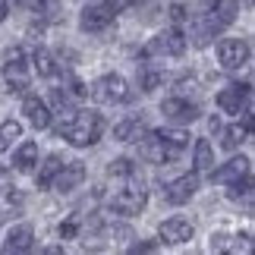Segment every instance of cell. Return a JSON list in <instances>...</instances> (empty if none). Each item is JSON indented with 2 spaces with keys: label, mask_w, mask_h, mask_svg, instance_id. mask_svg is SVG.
Listing matches in <instances>:
<instances>
[{
  "label": "cell",
  "mask_w": 255,
  "mask_h": 255,
  "mask_svg": "<svg viewBox=\"0 0 255 255\" xmlns=\"http://www.w3.org/2000/svg\"><path fill=\"white\" fill-rule=\"evenodd\" d=\"M107 173H111V176H123V180H126V176H132V173H135V164H132L129 158H117V161H111Z\"/></svg>",
  "instance_id": "f546056e"
},
{
  "label": "cell",
  "mask_w": 255,
  "mask_h": 255,
  "mask_svg": "<svg viewBox=\"0 0 255 255\" xmlns=\"http://www.w3.org/2000/svg\"><path fill=\"white\" fill-rule=\"evenodd\" d=\"M208 129H211V132L221 129V120H218V117H211V120H208Z\"/></svg>",
  "instance_id": "8d00e7d4"
},
{
  "label": "cell",
  "mask_w": 255,
  "mask_h": 255,
  "mask_svg": "<svg viewBox=\"0 0 255 255\" xmlns=\"http://www.w3.org/2000/svg\"><path fill=\"white\" fill-rule=\"evenodd\" d=\"M35 9H38V16H44V19H47V22L60 19V0H38Z\"/></svg>",
  "instance_id": "83f0119b"
},
{
  "label": "cell",
  "mask_w": 255,
  "mask_h": 255,
  "mask_svg": "<svg viewBox=\"0 0 255 255\" xmlns=\"http://www.w3.org/2000/svg\"><path fill=\"white\" fill-rule=\"evenodd\" d=\"M243 173H249V158H230L227 164H221L218 170L211 167V180L214 183H221V186H227V183H233V180H240Z\"/></svg>",
  "instance_id": "e0dca14e"
},
{
  "label": "cell",
  "mask_w": 255,
  "mask_h": 255,
  "mask_svg": "<svg viewBox=\"0 0 255 255\" xmlns=\"http://www.w3.org/2000/svg\"><path fill=\"white\" fill-rule=\"evenodd\" d=\"M227 186H230L227 195H230L233 202H240V199L249 202V199H252V176H249V173H243L240 180H233V183H227Z\"/></svg>",
  "instance_id": "484cf974"
},
{
  "label": "cell",
  "mask_w": 255,
  "mask_h": 255,
  "mask_svg": "<svg viewBox=\"0 0 255 255\" xmlns=\"http://www.w3.org/2000/svg\"><path fill=\"white\" fill-rule=\"evenodd\" d=\"M195 189H199V176L186 173V176H180V180H173V183L164 186V199H167L170 205H186L195 195Z\"/></svg>",
  "instance_id": "4fadbf2b"
},
{
  "label": "cell",
  "mask_w": 255,
  "mask_h": 255,
  "mask_svg": "<svg viewBox=\"0 0 255 255\" xmlns=\"http://www.w3.org/2000/svg\"><path fill=\"white\" fill-rule=\"evenodd\" d=\"M82 183H85V164L82 161H63L60 170H57V176L51 180V189L73 192V189H79Z\"/></svg>",
  "instance_id": "9c48e42d"
},
{
  "label": "cell",
  "mask_w": 255,
  "mask_h": 255,
  "mask_svg": "<svg viewBox=\"0 0 255 255\" xmlns=\"http://www.w3.org/2000/svg\"><path fill=\"white\" fill-rule=\"evenodd\" d=\"M123 6H126L123 0H104V3L85 6V9H82V16H79V25H82V32H92V35H101V32H107V28L114 25V19H117V13H120Z\"/></svg>",
  "instance_id": "7a4b0ae2"
},
{
  "label": "cell",
  "mask_w": 255,
  "mask_h": 255,
  "mask_svg": "<svg viewBox=\"0 0 255 255\" xmlns=\"http://www.w3.org/2000/svg\"><path fill=\"white\" fill-rule=\"evenodd\" d=\"M158 135H161L167 145H173L176 151H183L186 145H189V132H183V129H158Z\"/></svg>",
  "instance_id": "4316f807"
},
{
  "label": "cell",
  "mask_w": 255,
  "mask_h": 255,
  "mask_svg": "<svg viewBox=\"0 0 255 255\" xmlns=\"http://www.w3.org/2000/svg\"><path fill=\"white\" fill-rule=\"evenodd\" d=\"M38 164V145L35 142H22L16 148V154H13V167L19 170V173H28Z\"/></svg>",
  "instance_id": "d6986e66"
},
{
  "label": "cell",
  "mask_w": 255,
  "mask_h": 255,
  "mask_svg": "<svg viewBox=\"0 0 255 255\" xmlns=\"http://www.w3.org/2000/svg\"><path fill=\"white\" fill-rule=\"evenodd\" d=\"M6 148H9V142H6V139H3V135H0V154H3V151H6Z\"/></svg>",
  "instance_id": "f35d334b"
},
{
  "label": "cell",
  "mask_w": 255,
  "mask_h": 255,
  "mask_svg": "<svg viewBox=\"0 0 255 255\" xmlns=\"http://www.w3.org/2000/svg\"><path fill=\"white\" fill-rule=\"evenodd\" d=\"M6 186H9V170L0 167V189H6Z\"/></svg>",
  "instance_id": "d590c367"
},
{
  "label": "cell",
  "mask_w": 255,
  "mask_h": 255,
  "mask_svg": "<svg viewBox=\"0 0 255 255\" xmlns=\"http://www.w3.org/2000/svg\"><path fill=\"white\" fill-rule=\"evenodd\" d=\"M60 164H63L60 154H47L44 164H41V167H38V173H35V186H38V189H51V180L57 176Z\"/></svg>",
  "instance_id": "ffe728a7"
},
{
  "label": "cell",
  "mask_w": 255,
  "mask_h": 255,
  "mask_svg": "<svg viewBox=\"0 0 255 255\" xmlns=\"http://www.w3.org/2000/svg\"><path fill=\"white\" fill-rule=\"evenodd\" d=\"M0 135H3L6 142L22 139V123H19V120H3V123H0Z\"/></svg>",
  "instance_id": "1f68e13d"
},
{
  "label": "cell",
  "mask_w": 255,
  "mask_h": 255,
  "mask_svg": "<svg viewBox=\"0 0 255 255\" xmlns=\"http://www.w3.org/2000/svg\"><path fill=\"white\" fill-rule=\"evenodd\" d=\"M22 114H25V120L35 126V129H47L54 120V114H51V107H47L44 98H38V95H25L22 98Z\"/></svg>",
  "instance_id": "7c38bea8"
},
{
  "label": "cell",
  "mask_w": 255,
  "mask_h": 255,
  "mask_svg": "<svg viewBox=\"0 0 255 255\" xmlns=\"http://www.w3.org/2000/svg\"><path fill=\"white\" fill-rule=\"evenodd\" d=\"M32 246H35V230L28 227V224H16V227L6 233L3 252L6 255H19V252H32Z\"/></svg>",
  "instance_id": "9a60e30c"
},
{
  "label": "cell",
  "mask_w": 255,
  "mask_h": 255,
  "mask_svg": "<svg viewBox=\"0 0 255 255\" xmlns=\"http://www.w3.org/2000/svg\"><path fill=\"white\" fill-rule=\"evenodd\" d=\"M161 82H164V73H158V70H145L142 79H139V88H142V92H154Z\"/></svg>",
  "instance_id": "4dcf8cb0"
},
{
  "label": "cell",
  "mask_w": 255,
  "mask_h": 255,
  "mask_svg": "<svg viewBox=\"0 0 255 255\" xmlns=\"http://www.w3.org/2000/svg\"><path fill=\"white\" fill-rule=\"evenodd\" d=\"M3 79L9 85V92H19L22 95L28 88V63H25V51L22 47H13L3 63Z\"/></svg>",
  "instance_id": "ba28073f"
},
{
  "label": "cell",
  "mask_w": 255,
  "mask_h": 255,
  "mask_svg": "<svg viewBox=\"0 0 255 255\" xmlns=\"http://www.w3.org/2000/svg\"><path fill=\"white\" fill-rule=\"evenodd\" d=\"M92 98L98 104H126L132 98L129 92V85H126L123 76H117V73H104L101 79H95L92 85Z\"/></svg>",
  "instance_id": "277c9868"
},
{
  "label": "cell",
  "mask_w": 255,
  "mask_h": 255,
  "mask_svg": "<svg viewBox=\"0 0 255 255\" xmlns=\"http://www.w3.org/2000/svg\"><path fill=\"white\" fill-rule=\"evenodd\" d=\"M145 205H148V189H145V186H126V189H120L111 199V208L117 214H123V218H135V214H142Z\"/></svg>",
  "instance_id": "52a82bcc"
},
{
  "label": "cell",
  "mask_w": 255,
  "mask_h": 255,
  "mask_svg": "<svg viewBox=\"0 0 255 255\" xmlns=\"http://www.w3.org/2000/svg\"><path fill=\"white\" fill-rule=\"evenodd\" d=\"M249 57H252V47H249L246 38H224V41L218 44V63L227 73L243 70V66L249 63Z\"/></svg>",
  "instance_id": "5b68a950"
},
{
  "label": "cell",
  "mask_w": 255,
  "mask_h": 255,
  "mask_svg": "<svg viewBox=\"0 0 255 255\" xmlns=\"http://www.w3.org/2000/svg\"><path fill=\"white\" fill-rule=\"evenodd\" d=\"M211 13L221 19L224 25H230L240 16V0H211Z\"/></svg>",
  "instance_id": "603a6c76"
},
{
  "label": "cell",
  "mask_w": 255,
  "mask_h": 255,
  "mask_svg": "<svg viewBox=\"0 0 255 255\" xmlns=\"http://www.w3.org/2000/svg\"><path fill=\"white\" fill-rule=\"evenodd\" d=\"M221 145H224V148H227V151H237L240 148V145L243 142H246V135H249V126L246 123H233V126H227V129H224V126H221Z\"/></svg>",
  "instance_id": "44dd1931"
},
{
  "label": "cell",
  "mask_w": 255,
  "mask_h": 255,
  "mask_svg": "<svg viewBox=\"0 0 255 255\" xmlns=\"http://www.w3.org/2000/svg\"><path fill=\"white\" fill-rule=\"evenodd\" d=\"M170 16L176 19V22H183V19L189 16V13H186V6H180V3H173V6H170Z\"/></svg>",
  "instance_id": "e575fe53"
},
{
  "label": "cell",
  "mask_w": 255,
  "mask_h": 255,
  "mask_svg": "<svg viewBox=\"0 0 255 255\" xmlns=\"http://www.w3.org/2000/svg\"><path fill=\"white\" fill-rule=\"evenodd\" d=\"M123 3H126V6H135V3H142V0H123Z\"/></svg>",
  "instance_id": "ab89813d"
},
{
  "label": "cell",
  "mask_w": 255,
  "mask_h": 255,
  "mask_svg": "<svg viewBox=\"0 0 255 255\" xmlns=\"http://www.w3.org/2000/svg\"><path fill=\"white\" fill-rule=\"evenodd\" d=\"M158 233H161V243H167V246H183L195 237V227L186 218H167Z\"/></svg>",
  "instance_id": "8fae6325"
},
{
  "label": "cell",
  "mask_w": 255,
  "mask_h": 255,
  "mask_svg": "<svg viewBox=\"0 0 255 255\" xmlns=\"http://www.w3.org/2000/svg\"><path fill=\"white\" fill-rule=\"evenodd\" d=\"M186 47H189V38H186V32L180 25H170L164 28V32H158L148 41V47H145V57H183Z\"/></svg>",
  "instance_id": "3957f363"
},
{
  "label": "cell",
  "mask_w": 255,
  "mask_h": 255,
  "mask_svg": "<svg viewBox=\"0 0 255 255\" xmlns=\"http://www.w3.org/2000/svg\"><path fill=\"white\" fill-rule=\"evenodd\" d=\"M6 13H9V9H6V0H0V22L6 19Z\"/></svg>",
  "instance_id": "74e56055"
},
{
  "label": "cell",
  "mask_w": 255,
  "mask_h": 255,
  "mask_svg": "<svg viewBox=\"0 0 255 255\" xmlns=\"http://www.w3.org/2000/svg\"><path fill=\"white\" fill-rule=\"evenodd\" d=\"M249 95H252L249 82H230V85H224L218 92V107L224 114L240 117L243 111H249Z\"/></svg>",
  "instance_id": "8992f818"
},
{
  "label": "cell",
  "mask_w": 255,
  "mask_h": 255,
  "mask_svg": "<svg viewBox=\"0 0 255 255\" xmlns=\"http://www.w3.org/2000/svg\"><path fill=\"white\" fill-rule=\"evenodd\" d=\"M211 167H214V148H211L208 139H199V142H195V170L205 173Z\"/></svg>",
  "instance_id": "d4e9b609"
},
{
  "label": "cell",
  "mask_w": 255,
  "mask_h": 255,
  "mask_svg": "<svg viewBox=\"0 0 255 255\" xmlns=\"http://www.w3.org/2000/svg\"><path fill=\"white\" fill-rule=\"evenodd\" d=\"M76 233H79V214H73L60 224V240H76Z\"/></svg>",
  "instance_id": "d6a6232c"
},
{
  "label": "cell",
  "mask_w": 255,
  "mask_h": 255,
  "mask_svg": "<svg viewBox=\"0 0 255 255\" xmlns=\"http://www.w3.org/2000/svg\"><path fill=\"white\" fill-rule=\"evenodd\" d=\"M176 154H180V151H176L173 145L164 142L158 132H151L148 139H142V158H145V161H151V164H167V161L176 158Z\"/></svg>",
  "instance_id": "5bb4252c"
},
{
  "label": "cell",
  "mask_w": 255,
  "mask_h": 255,
  "mask_svg": "<svg viewBox=\"0 0 255 255\" xmlns=\"http://www.w3.org/2000/svg\"><path fill=\"white\" fill-rule=\"evenodd\" d=\"M51 114H57V117H63V120H70L73 117V98L63 92V88H54L51 92Z\"/></svg>",
  "instance_id": "7402d4cb"
},
{
  "label": "cell",
  "mask_w": 255,
  "mask_h": 255,
  "mask_svg": "<svg viewBox=\"0 0 255 255\" xmlns=\"http://www.w3.org/2000/svg\"><path fill=\"white\" fill-rule=\"evenodd\" d=\"M32 66H35V73L41 76V79H51V76H57V60H54L47 51H41V47L32 54Z\"/></svg>",
  "instance_id": "cb8c5ba5"
},
{
  "label": "cell",
  "mask_w": 255,
  "mask_h": 255,
  "mask_svg": "<svg viewBox=\"0 0 255 255\" xmlns=\"http://www.w3.org/2000/svg\"><path fill=\"white\" fill-rule=\"evenodd\" d=\"M161 114L167 117L170 123L176 126H183V123H192V120H199V104L189 101V98H167V101L161 104Z\"/></svg>",
  "instance_id": "30bf717a"
},
{
  "label": "cell",
  "mask_w": 255,
  "mask_h": 255,
  "mask_svg": "<svg viewBox=\"0 0 255 255\" xmlns=\"http://www.w3.org/2000/svg\"><path fill=\"white\" fill-rule=\"evenodd\" d=\"M101 129H104L101 114H95V111H73L70 120H63L57 126V132H60L73 148H88V145H95L101 139Z\"/></svg>",
  "instance_id": "6da1fadb"
},
{
  "label": "cell",
  "mask_w": 255,
  "mask_h": 255,
  "mask_svg": "<svg viewBox=\"0 0 255 255\" xmlns=\"http://www.w3.org/2000/svg\"><path fill=\"white\" fill-rule=\"evenodd\" d=\"M148 135V126H145L139 117H129V120H120L114 126V139L117 142H142Z\"/></svg>",
  "instance_id": "ac0fdd59"
},
{
  "label": "cell",
  "mask_w": 255,
  "mask_h": 255,
  "mask_svg": "<svg viewBox=\"0 0 255 255\" xmlns=\"http://www.w3.org/2000/svg\"><path fill=\"white\" fill-rule=\"evenodd\" d=\"M158 249V243H151V240H142V243H132L129 252H154Z\"/></svg>",
  "instance_id": "836d02e7"
},
{
  "label": "cell",
  "mask_w": 255,
  "mask_h": 255,
  "mask_svg": "<svg viewBox=\"0 0 255 255\" xmlns=\"http://www.w3.org/2000/svg\"><path fill=\"white\" fill-rule=\"evenodd\" d=\"M224 28H227V25H224L214 13H205V16H199V19L192 22V41H195V44H208L211 38H218V35L224 32Z\"/></svg>",
  "instance_id": "2e32d148"
},
{
  "label": "cell",
  "mask_w": 255,
  "mask_h": 255,
  "mask_svg": "<svg viewBox=\"0 0 255 255\" xmlns=\"http://www.w3.org/2000/svg\"><path fill=\"white\" fill-rule=\"evenodd\" d=\"M63 92L70 95V98H76V101H79V98H85L88 95V85L82 82V79H76V76H63Z\"/></svg>",
  "instance_id": "f1b7e54d"
}]
</instances>
